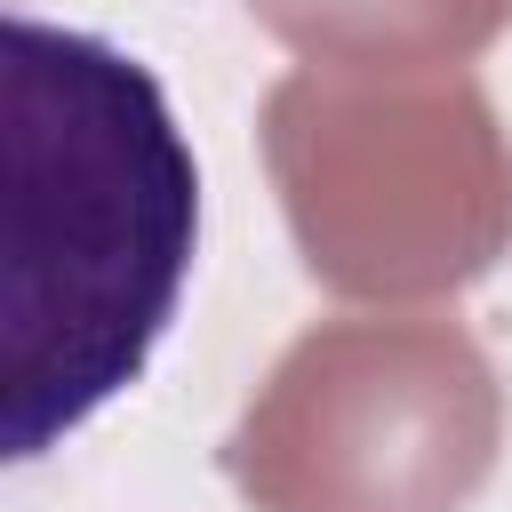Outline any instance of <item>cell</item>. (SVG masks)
Wrapping results in <instances>:
<instances>
[{
  "label": "cell",
  "instance_id": "obj_3",
  "mask_svg": "<svg viewBox=\"0 0 512 512\" xmlns=\"http://www.w3.org/2000/svg\"><path fill=\"white\" fill-rule=\"evenodd\" d=\"M496 376L448 320L312 328L224 464L256 512H456L496 464Z\"/></svg>",
  "mask_w": 512,
  "mask_h": 512
},
{
  "label": "cell",
  "instance_id": "obj_1",
  "mask_svg": "<svg viewBox=\"0 0 512 512\" xmlns=\"http://www.w3.org/2000/svg\"><path fill=\"white\" fill-rule=\"evenodd\" d=\"M0 40V440L24 464L120 400L168 336L200 160L128 48L40 16H8Z\"/></svg>",
  "mask_w": 512,
  "mask_h": 512
},
{
  "label": "cell",
  "instance_id": "obj_4",
  "mask_svg": "<svg viewBox=\"0 0 512 512\" xmlns=\"http://www.w3.org/2000/svg\"><path fill=\"white\" fill-rule=\"evenodd\" d=\"M248 16L320 72H424L496 40L512 0H248Z\"/></svg>",
  "mask_w": 512,
  "mask_h": 512
},
{
  "label": "cell",
  "instance_id": "obj_2",
  "mask_svg": "<svg viewBox=\"0 0 512 512\" xmlns=\"http://www.w3.org/2000/svg\"><path fill=\"white\" fill-rule=\"evenodd\" d=\"M264 160L312 280L344 296L464 288L512 248V144L472 80L296 72L264 104Z\"/></svg>",
  "mask_w": 512,
  "mask_h": 512
}]
</instances>
